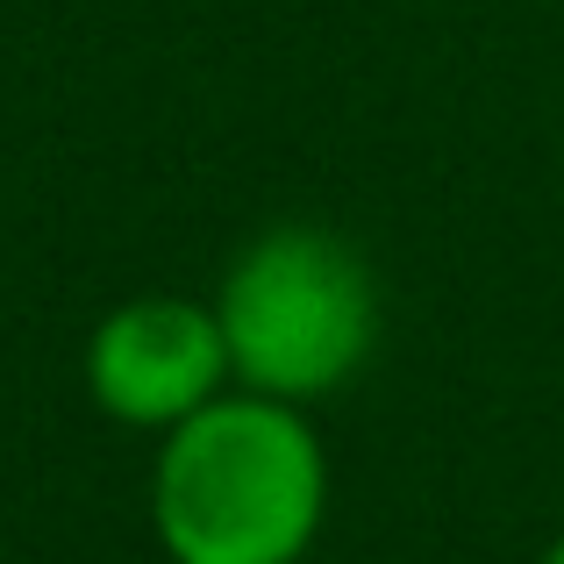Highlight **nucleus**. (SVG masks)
I'll return each instance as SVG.
<instances>
[{
    "label": "nucleus",
    "mask_w": 564,
    "mask_h": 564,
    "mask_svg": "<svg viewBox=\"0 0 564 564\" xmlns=\"http://www.w3.org/2000/svg\"><path fill=\"white\" fill-rule=\"evenodd\" d=\"M322 494V451L293 408L207 400L158 465V536L180 564H301Z\"/></svg>",
    "instance_id": "nucleus-1"
},
{
    "label": "nucleus",
    "mask_w": 564,
    "mask_h": 564,
    "mask_svg": "<svg viewBox=\"0 0 564 564\" xmlns=\"http://www.w3.org/2000/svg\"><path fill=\"white\" fill-rule=\"evenodd\" d=\"M229 365L272 400L329 393L372 358L379 293L358 250L322 229H272L221 286Z\"/></svg>",
    "instance_id": "nucleus-2"
},
{
    "label": "nucleus",
    "mask_w": 564,
    "mask_h": 564,
    "mask_svg": "<svg viewBox=\"0 0 564 564\" xmlns=\"http://www.w3.org/2000/svg\"><path fill=\"white\" fill-rule=\"evenodd\" d=\"M86 372H94L100 408L122 422H186L215 400L221 372H229V344L207 307L137 301L100 322Z\"/></svg>",
    "instance_id": "nucleus-3"
},
{
    "label": "nucleus",
    "mask_w": 564,
    "mask_h": 564,
    "mask_svg": "<svg viewBox=\"0 0 564 564\" xmlns=\"http://www.w3.org/2000/svg\"><path fill=\"white\" fill-rule=\"evenodd\" d=\"M543 564H564V536H557V543H551V557H543Z\"/></svg>",
    "instance_id": "nucleus-4"
}]
</instances>
